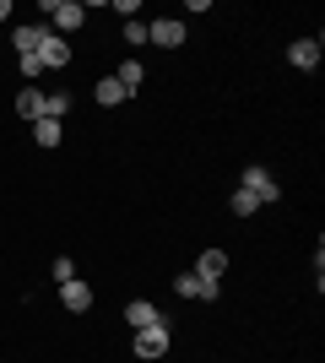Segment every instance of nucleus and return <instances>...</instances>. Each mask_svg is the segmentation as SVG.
Returning <instances> with one entry per match:
<instances>
[{
    "label": "nucleus",
    "instance_id": "nucleus-1",
    "mask_svg": "<svg viewBox=\"0 0 325 363\" xmlns=\"http://www.w3.org/2000/svg\"><path fill=\"white\" fill-rule=\"evenodd\" d=\"M44 11H49L44 28H49V33H60V38H71V33L87 22V6H81V0H44Z\"/></svg>",
    "mask_w": 325,
    "mask_h": 363
},
{
    "label": "nucleus",
    "instance_id": "nucleus-2",
    "mask_svg": "<svg viewBox=\"0 0 325 363\" xmlns=\"http://www.w3.org/2000/svg\"><path fill=\"white\" fill-rule=\"evenodd\" d=\"M169 347H173V331H169V320H157V325L136 331V358H169Z\"/></svg>",
    "mask_w": 325,
    "mask_h": 363
},
{
    "label": "nucleus",
    "instance_id": "nucleus-3",
    "mask_svg": "<svg viewBox=\"0 0 325 363\" xmlns=\"http://www.w3.org/2000/svg\"><path fill=\"white\" fill-rule=\"evenodd\" d=\"M147 44L179 49V44H185V16H157V22H147Z\"/></svg>",
    "mask_w": 325,
    "mask_h": 363
},
{
    "label": "nucleus",
    "instance_id": "nucleus-4",
    "mask_svg": "<svg viewBox=\"0 0 325 363\" xmlns=\"http://www.w3.org/2000/svg\"><path fill=\"white\" fill-rule=\"evenodd\" d=\"M239 190H249V196L261 201V206H271V201L282 196L277 179H271V168H261V163H249V168H244V184H239Z\"/></svg>",
    "mask_w": 325,
    "mask_h": 363
},
{
    "label": "nucleus",
    "instance_id": "nucleus-5",
    "mask_svg": "<svg viewBox=\"0 0 325 363\" xmlns=\"http://www.w3.org/2000/svg\"><path fill=\"white\" fill-rule=\"evenodd\" d=\"M217 288H222V282H206V277H195V272L173 277V293H179V298H195V303H212Z\"/></svg>",
    "mask_w": 325,
    "mask_h": 363
},
{
    "label": "nucleus",
    "instance_id": "nucleus-6",
    "mask_svg": "<svg viewBox=\"0 0 325 363\" xmlns=\"http://www.w3.org/2000/svg\"><path fill=\"white\" fill-rule=\"evenodd\" d=\"M38 65H44V71H60V65H71V38L49 33L44 44H38Z\"/></svg>",
    "mask_w": 325,
    "mask_h": 363
},
{
    "label": "nucleus",
    "instance_id": "nucleus-7",
    "mask_svg": "<svg viewBox=\"0 0 325 363\" xmlns=\"http://www.w3.org/2000/svg\"><path fill=\"white\" fill-rule=\"evenodd\" d=\"M44 104H49V92H44V87H33V82H28V87L16 92V104H11V108H16V114H22V120L33 125V120H44Z\"/></svg>",
    "mask_w": 325,
    "mask_h": 363
},
{
    "label": "nucleus",
    "instance_id": "nucleus-8",
    "mask_svg": "<svg viewBox=\"0 0 325 363\" xmlns=\"http://www.w3.org/2000/svg\"><path fill=\"white\" fill-rule=\"evenodd\" d=\"M60 303L71 315H87V309H93V288H87L81 277H71V282H60Z\"/></svg>",
    "mask_w": 325,
    "mask_h": 363
},
{
    "label": "nucleus",
    "instance_id": "nucleus-9",
    "mask_svg": "<svg viewBox=\"0 0 325 363\" xmlns=\"http://www.w3.org/2000/svg\"><path fill=\"white\" fill-rule=\"evenodd\" d=\"M44 38H49L44 22H22V28L11 33V44H16V55H22V60H28V55H38V44H44Z\"/></svg>",
    "mask_w": 325,
    "mask_h": 363
},
{
    "label": "nucleus",
    "instance_id": "nucleus-10",
    "mask_svg": "<svg viewBox=\"0 0 325 363\" xmlns=\"http://www.w3.org/2000/svg\"><path fill=\"white\" fill-rule=\"evenodd\" d=\"M125 320H130V331H147V325H157L163 315H157L152 298H130V303H125Z\"/></svg>",
    "mask_w": 325,
    "mask_h": 363
},
{
    "label": "nucleus",
    "instance_id": "nucleus-11",
    "mask_svg": "<svg viewBox=\"0 0 325 363\" xmlns=\"http://www.w3.org/2000/svg\"><path fill=\"white\" fill-rule=\"evenodd\" d=\"M287 60H293L298 71H314V65H320V38H298V44L287 49Z\"/></svg>",
    "mask_w": 325,
    "mask_h": 363
},
{
    "label": "nucleus",
    "instance_id": "nucleus-12",
    "mask_svg": "<svg viewBox=\"0 0 325 363\" xmlns=\"http://www.w3.org/2000/svg\"><path fill=\"white\" fill-rule=\"evenodd\" d=\"M222 272H228V250H206L195 260V277H206V282H222Z\"/></svg>",
    "mask_w": 325,
    "mask_h": 363
},
{
    "label": "nucleus",
    "instance_id": "nucleus-13",
    "mask_svg": "<svg viewBox=\"0 0 325 363\" xmlns=\"http://www.w3.org/2000/svg\"><path fill=\"white\" fill-rule=\"evenodd\" d=\"M60 141H65L60 120H33V147H60Z\"/></svg>",
    "mask_w": 325,
    "mask_h": 363
},
{
    "label": "nucleus",
    "instance_id": "nucleus-14",
    "mask_svg": "<svg viewBox=\"0 0 325 363\" xmlns=\"http://www.w3.org/2000/svg\"><path fill=\"white\" fill-rule=\"evenodd\" d=\"M93 98H98V104H103V108H114V104H125V98H130V92H125L120 82H114V76H98V87H93Z\"/></svg>",
    "mask_w": 325,
    "mask_h": 363
},
{
    "label": "nucleus",
    "instance_id": "nucleus-15",
    "mask_svg": "<svg viewBox=\"0 0 325 363\" xmlns=\"http://www.w3.org/2000/svg\"><path fill=\"white\" fill-rule=\"evenodd\" d=\"M114 82H120L125 92H136L141 82H147V71H141V60H120V71H114Z\"/></svg>",
    "mask_w": 325,
    "mask_h": 363
},
{
    "label": "nucleus",
    "instance_id": "nucleus-16",
    "mask_svg": "<svg viewBox=\"0 0 325 363\" xmlns=\"http://www.w3.org/2000/svg\"><path fill=\"white\" fill-rule=\"evenodd\" d=\"M228 212L233 217H255V212H261V201L249 196V190H233V196H228Z\"/></svg>",
    "mask_w": 325,
    "mask_h": 363
},
{
    "label": "nucleus",
    "instance_id": "nucleus-17",
    "mask_svg": "<svg viewBox=\"0 0 325 363\" xmlns=\"http://www.w3.org/2000/svg\"><path fill=\"white\" fill-rule=\"evenodd\" d=\"M65 108H71V98H65V92H49V104H44V120H65Z\"/></svg>",
    "mask_w": 325,
    "mask_h": 363
},
{
    "label": "nucleus",
    "instance_id": "nucleus-18",
    "mask_svg": "<svg viewBox=\"0 0 325 363\" xmlns=\"http://www.w3.org/2000/svg\"><path fill=\"white\" fill-rule=\"evenodd\" d=\"M71 277H76V260H71V255H55V282H71Z\"/></svg>",
    "mask_w": 325,
    "mask_h": 363
},
{
    "label": "nucleus",
    "instance_id": "nucleus-19",
    "mask_svg": "<svg viewBox=\"0 0 325 363\" xmlns=\"http://www.w3.org/2000/svg\"><path fill=\"white\" fill-rule=\"evenodd\" d=\"M125 38H130V44H147V22H141V16H130V22H125Z\"/></svg>",
    "mask_w": 325,
    "mask_h": 363
},
{
    "label": "nucleus",
    "instance_id": "nucleus-20",
    "mask_svg": "<svg viewBox=\"0 0 325 363\" xmlns=\"http://www.w3.org/2000/svg\"><path fill=\"white\" fill-rule=\"evenodd\" d=\"M6 16H11V0H0V22H6Z\"/></svg>",
    "mask_w": 325,
    "mask_h": 363
}]
</instances>
